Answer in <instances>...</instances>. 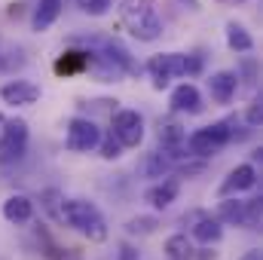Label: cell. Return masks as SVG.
Returning a JSON list of instances; mask_svg holds the SVG:
<instances>
[{"mask_svg":"<svg viewBox=\"0 0 263 260\" xmlns=\"http://www.w3.org/2000/svg\"><path fill=\"white\" fill-rule=\"evenodd\" d=\"M199 260H217V254H214V251H202V254H199Z\"/></svg>","mask_w":263,"mask_h":260,"instance_id":"d6a6232c","label":"cell"},{"mask_svg":"<svg viewBox=\"0 0 263 260\" xmlns=\"http://www.w3.org/2000/svg\"><path fill=\"white\" fill-rule=\"evenodd\" d=\"M101 129L89 120V117H70L65 129V147L70 153H92L98 147Z\"/></svg>","mask_w":263,"mask_h":260,"instance_id":"5b68a950","label":"cell"},{"mask_svg":"<svg viewBox=\"0 0 263 260\" xmlns=\"http://www.w3.org/2000/svg\"><path fill=\"white\" fill-rule=\"evenodd\" d=\"M120 18H123V28L138 43H156L165 31L156 0H123L120 3Z\"/></svg>","mask_w":263,"mask_h":260,"instance_id":"6da1fadb","label":"cell"},{"mask_svg":"<svg viewBox=\"0 0 263 260\" xmlns=\"http://www.w3.org/2000/svg\"><path fill=\"white\" fill-rule=\"evenodd\" d=\"M144 70L150 73L153 89H156V92H162V89H168V86H172V80L184 77V52H156V55H150V59H147Z\"/></svg>","mask_w":263,"mask_h":260,"instance_id":"277c9868","label":"cell"},{"mask_svg":"<svg viewBox=\"0 0 263 260\" xmlns=\"http://www.w3.org/2000/svg\"><path fill=\"white\" fill-rule=\"evenodd\" d=\"M0 101L9 107H31L40 101V86L31 80H6L0 86Z\"/></svg>","mask_w":263,"mask_h":260,"instance_id":"8fae6325","label":"cell"},{"mask_svg":"<svg viewBox=\"0 0 263 260\" xmlns=\"http://www.w3.org/2000/svg\"><path fill=\"white\" fill-rule=\"evenodd\" d=\"M110 132L117 135V141L126 150H132V147H138L144 141V117L138 110H132V107H123V110H117L110 117Z\"/></svg>","mask_w":263,"mask_h":260,"instance_id":"8992f818","label":"cell"},{"mask_svg":"<svg viewBox=\"0 0 263 260\" xmlns=\"http://www.w3.org/2000/svg\"><path fill=\"white\" fill-rule=\"evenodd\" d=\"M62 224H67L73 233H80L89 242H107L110 236L101 208L89 199H62Z\"/></svg>","mask_w":263,"mask_h":260,"instance_id":"7a4b0ae2","label":"cell"},{"mask_svg":"<svg viewBox=\"0 0 263 260\" xmlns=\"http://www.w3.org/2000/svg\"><path fill=\"white\" fill-rule=\"evenodd\" d=\"M205 86H208V95L214 104H230L239 92V73L236 70H214L205 80Z\"/></svg>","mask_w":263,"mask_h":260,"instance_id":"7c38bea8","label":"cell"},{"mask_svg":"<svg viewBox=\"0 0 263 260\" xmlns=\"http://www.w3.org/2000/svg\"><path fill=\"white\" fill-rule=\"evenodd\" d=\"M92 65V49H67L55 59V73L59 77H77Z\"/></svg>","mask_w":263,"mask_h":260,"instance_id":"e0dca14e","label":"cell"},{"mask_svg":"<svg viewBox=\"0 0 263 260\" xmlns=\"http://www.w3.org/2000/svg\"><path fill=\"white\" fill-rule=\"evenodd\" d=\"M223 40H227V46H230L236 55H245V52L254 49V37H251V31H248L245 25H239V22H227V28H223Z\"/></svg>","mask_w":263,"mask_h":260,"instance_id":"d6986e66","label":"cell"},{"mask_svg":"<svg viewBox=\"0 0 263 260\" xmlns=\"http://www.w3.org/2000/svg\"><path fill=\"white\" fill-rule=\"evenodd\" d=\"M175 3H181V6H190V9H199V0H175Z\"/></svg>","mask_w":263,"mask_h":260,"instance_id":"1f68e13d","label":"cell"},{"mask_svg":"<svg viewBox=\"0 0 263 260\" xmlns=\"http://www.w3.org/2000/svg\"><path fill=\"white\" fill-rule=\"evenodd\" d=\"M156 227H159V220L153 214H138V217L126 220V236H153Z\"/></svg>","mask_w":263,"mask_h":260,"instance_id":"7402d4cb","label":"cell"},{"mask_svg":"<svg viewBox=\"0 0 263 260\" xmlns=\"http://www.w3.org/2000/svg\"><path fill=\"white\" fill-rule=\"evenodd\" d=\"M260 217H263L260 196L245 199V230H257V227H260Z\"/></svg>","mask_w":263,"mask_h":260,"instance_id":"484cf974","label":"cell"},{"mask_svg":"<svg viewBox=\"0 0 263 260\" xmlns=\"http://www.w3.org/2000/svg\"><path fill=\"white\" fill-rule=\"evenodd\" d=\"M156 138H159V150H162L165 156H172L175 162L190 159V153H187V129H184L178 120H159Z\"/></svg>","mask_w":263,"mask_h":260,"instance_id":"ba28073f","label":"cell"},{"mask_svg":"<svg viewBox=\"0 0 263 260\" xmlns=\"http://www.w3.org/2000/svg\"><path fill=\"white\" fill-rule=\"evenodd\" d=\"M28 141H31V129H28V123H25L22 117L6 120V126H3V138H0V156H3L6 162L22 159L25 150H28Z\"/></svg>","mask_w":263,"mask_h":260,"instance_id":"52a82bcc","label":"cell"},{"mask_svg":"<svg viewBox=\"0 0 263 260\" xmlns=\"http://www.w3.org/2000/svg\"><path fill=\"white\" fill-rule=\"evenodd\" d=\"M62 12H65V0H37V6L31 9V28L43 34L62 18Z\"/></svg>","mask_w":263,"mask_h":260,"instance_id":"2e32d148","label":"cell"},{"mask_svg":"<svg viewBox=\"0 0 263 260\" xmlns=\"http://www.w3.org/2000/svg\"><path fill=\"white\" fill-rule=\"evenodd\" d=\"M3 126H6V117L0 114V138H3Z\"/></svg>","mask_w":263,"mask_h":260,"instance_id":"836d02e7","label":"cell"},{"mask_svg":"<svg viewBox=\"0 0 263 260\" xmlns=\"http://www.w3.org/2000/svg\"><path fill=\"white\" fill-rule=\"evenodd\" d=\"M62 190H55V187H49V190H43L40 193V202H43V208L55 217V220H62Z\"/></svg>","mask_w":263,"mask_h":260,"instance_id":"d4e9b609","label":"cell"},{"mask_svg":"<svg viewBox=\"0 0 263 260\" xmlns=\"http://www.w3.org/2000/svg\"><path fill=\"white\" fill-rule=\"evenodd\" d=\"M223 3H245V0H223Z\"/></svg>","mask_w":263,"mask_h":260,"instance_id":"e575fe53","label":"cell"},{"mask_svg":"<svg viewBox=\"0 0 263 260\" xmlns=\"http://www.w3.org/2000/svg\"><path fill=\"white\" fill-rule=\"evenodd\" d=\"M245 123H248V129H260V123H263V101H260V95H254V98H251V104L245 107Z\"/></svg>","mask_w":263,"mask_h":260,"instance_id":"4316f807","label":"cell"},{"mask_svg":"<svg viewBox=\"0 0 263 260\" xmlns=\"http://www.w3.org/2000/svg\"><path fill=\"white\" fill-rule=\"evenodd\" d=\"M239 260H263V254H260V248H251V251H245Z\"/></svg>","mask_w":263,"mask_h":260,"instance_id":"4dcf8cb0","label":"cell"},{"mask_svg":"<svg viewBox=\"0 0 263 260\" xmlns=\"http://www.w3.org/2000/svg\"><path fill=\"white\" fill-rule=\"evenodd\" d=\"M202 67H205V59L199 55V52H184V77H196V73H202Z\"/></svg>","mask_w":263,"mask_h":260,"instance_id":"83f0119b","label":"cell"},{"mask_svg":"<svg viewBox=\"0 0 263 260\" xmlns=\"http://www.w3.org/2000/svg\"><path fill=\"white\" fill-rule=\"evenodd\" d=\"M95 150L101 153V159H107V162H117V159L123 156V150H126V147L117 141V135H114V132H107V135L101 132V138H98V147H95Z\"/></svg>","mask_w":263,"mask_h":260,"instance_id":"603a6c76","label":"cell"},{"mask_svg":"<svg viewBox=\"0 0 263 260\" xmlns=\"http://www.w3.org/2000/svg\"><path fill=\"white\" fill-rule=\"evenodd\" d=\"M257 178H260V172H257V165L254 162H239L236 169H230V175L223 178V184H220V199L223 196H239V193H248V190H254L257 187Z\"/></svg>","mask_w":263,"mask_h":260,"instance_id":"30bf717a","label":"cell"},{"mask_svg":"<svg viewBox=\"0 0 263 260\" xmlns=\"http://www.w3.org/2000/svg\"><path fill=\"white\" fill-rule=\"evenodd\" d=\"M193 239L187 233H175L165 239V257L168 260H193Z\"/></svg>","mask_w":263,"mask_h":260,"instance_id":"44dd1931","label":"cell"},{"mask_svg":"<svg viewBox=\"0 0 263 260\" xmlns=\"http://www.w3.org/2000/svg\"><path fill=\"white\" fill-rule=\"evenodd\" d=\"M214 217L223 227H245V199L239 196H223V202L217 205Z\"/></svg>","mask_w":263,"mask_h":260,"instance_id":"ac0fdd59","label":"cell"},{"mask_svg":"<svg viewBox=\"0 0 263 260\" xmlns=\"http://www.w3.org/2000/svg\"><path fill=\"white\" fill-rule=\"evenodd\" d=\"M120 251H123V254H120V260H138V251H135V248H129V245H123Z\"/></svg>","mask_w":263,"mask_h":260,"instance_id":"f546056e","label":"cell"},{"mask_svg":"<svg viewBox=\"0 0 263 260\" xmlns=\"http://www.w3.org/2000/svg\"><path fill=\"white\" fill-rule=\"evenodd\" d=\"M0 211H3V217H6L9 224L22 227V224H31V220H34L37 202H34L31 196H25V193H12V196H6V202H3Z\"/></svg>","mask_w":263,"mask_h":260,"instance_id":"9a60e30c","label":"cell"},{"mask_svg":"<svg viewBox=\"0 0 263 260\" xmlns=\"http://www.w3.org/2000/svg\"><path fill=\"white\" fill-rule=\"evenodd\" d=\"M168 107L178 117H199L205 110V101H202L199 86H193V83H178L172 89V95H168Z\"/></svg>","mask_w":263,"mask_h":260,"instance_id":"9c48e42d","label":"cell"},{"mask_svg":"<svg viewBox=\"0 0 263 260\" xmlns=\"http://www.w3.org/2000/svg\"><path fill=\"white\" fill-rule=\"evenodd\" d=\"M190 239H193L196 245H202V248H211V245H217V242L223 239V224H220L217 217H211V214L199 211V214H193Z\"/></svg>","mask_w":263,"mask_h":260,"instance_id":"5bb4252c","label":"cell"},{"mask_svg":"<svg viewBox=\"0 0 263 260\" xmlns=\"http://www.w3.org/2000/svg\"><path fill=\"white\" fill-rule=\"evenodd\" d=\"M205 172V159H199V162H184V165H178V178H193V175H202Z\"/></svg>","mask_w":263,"mask_h":260,"instance_id":"f1b7e54d","label":"cell"},{"mask_svg":"<svg viewBox=\"0 0 263 260\" xmlns=\"http://www.w3.org/2000/svg\"><path fill=\"white\" fill-rule=\"evenodd\" d=\"M168 172H175V159H172V156H165L162 150L147 153V159H144V175H147V178L159 181V178H165Z\"/></svg>","mask_w":263,"mask_h":260,"instance_id":"ffe728a7","label":"cell"},{"mask_svg":"<svg viewBox=\"0 0 263 260\" xmlns=\"http://www.w3.org/2000/svg\"><path fill=\"white\" fill-rule=\"evenodd\" d=\"M77 6H80V12H86L92 18H101L114 9V0H77Z\"/></svg>","mask_w":263,"mask_h":260,"instance_id":"cb8c5ba5","label":"cell"},{"mask_svg":"<svg viewBox=\"0 0 263 260\" xmlns=\"http://www.w3.org/2000/svg\"><path fill=\"white\" fill-rule=\"evenodd\" d=\"M227 144H233V135H230L227 120L208 123V126H202V129L187 135V153H190V159H208V156L220 153Z\"/></svg>","mask_w":263,"mask_h":260,"instance_id":"3957f363","label":"cell"},{"mask_svg":"<svg viewBox=\"0 0 263 260\" xmlns=\"http://www.w3.org/2000/svg\"><path fill=\"white\" fill-rule=\"evenodd\" d=\"M181 196V178H159L156 184H150L147 190H144V202L150 205V208H156V211H165L175 199Z\"/></svg>","mask_w":263,"mask_h":260,"instance_id":"4fadbf2b","label":"cell"}]
</instances>
